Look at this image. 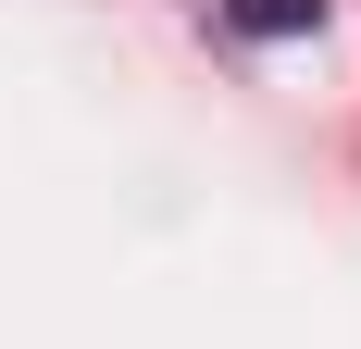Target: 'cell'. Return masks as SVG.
<instances>
[{"instance_id": "obj_1", "label": "cell", "mask_w": 361, "mask_h": 349, "mask_svg": "<svg viewBox=\"0 0 361 349\" xmlns=\"http://www.w3.org/2000/svg\"><path fill=\"white\" fill-rule=\"evenodd\" d=\"M224 13H237L250 37H312L324 25V0H224Z\"/></svg>"}]
</instances>
